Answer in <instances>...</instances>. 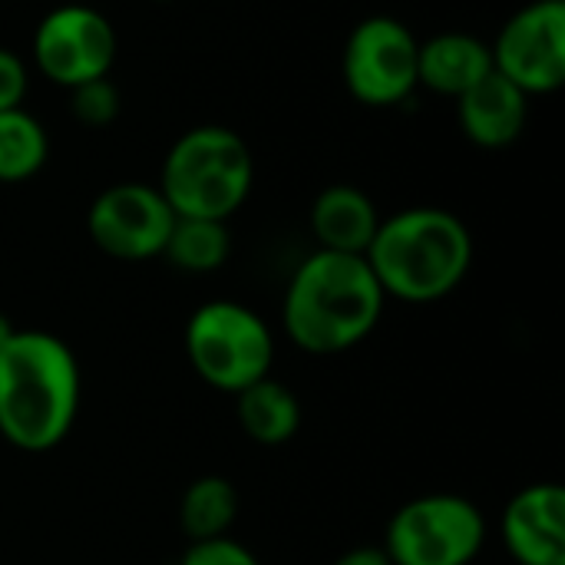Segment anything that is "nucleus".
<instances>
[{
  "label": "nucleus",
  "instance_id": "f257e3e1",
  "mask_svg": "<svg viewBox=\"0 0 565 565\" xmlns=\"http://www.w3.org/2000/svg\"><path fill=\"white\" fill-rule=\"evenodd\" d=\"M83 377L73 348L40 328H17L0 348V437L20 454L56 450L79 414Z\"/></svg>",
  "mask_w": 565,
  "mask_h": 565
},
{
  "label": "nucleus",
  "instance_id": "f03ea898",
  "mask_svg": "<svg viewBox=\"0 0 565 565\" xmlns=\"http://www.w3.org/2000/svg\"><path fill=\"white\" fill-rule=\"evenodd\" d=\"M384 305L387 295L364 255L318 248L288 278L281 328L305 354H344L374 334Z\"/></svg>",
  "mask_w": 565,
  "mask_h": 565
},
{
  "label": "nucleus",
  "instance_id": "7ed1b4c3",
  "mask_svg": "<svg viewBox=\"0 0 565 565\" xmlns=\"http://www.w3.org/2000/svg\"><path fill=\"white\" fill-rule=\"evenodd\" d=\"M364 262L381 291L404 305H434L454 295L473 265V235L440 205H411L381 218Z\"/></svg>",
  "mask_w": 565,
  "mask_h": 565
},
{
  "label": "nucleus",
  "instance_id": "20e7f679",
  "mask_svg": "<svg viewBox=\"0 0 565 565\" xmlns=\"http://www.w3.org/2000/svg\"><path fill=\"white\" fill-rule=\"evenodd\" d=\"M255 156L228 126H192L166 152L159 192L175 218L228 222L252 195Z\"/></svg>",
  "mask_w": 565,
  "mask_h": 565
},
{
  "label": "nucleus",
  "instance_id": "39448f33",
  "mask_svg": "<svg viewBox=\"0 0 565 565\" xmlns=\"http://www.w3.org/2000/svg\"><path fill=\"white\" fill-rule=\"evenodd\" d=\"M182 344L199 381L232 397L271 377L275 367V334L268 321L232 298L199 305L185 321Z\"/></svg>",
  "mask_w": 565,
  "mask_h": 565
},
{
  "label": "nucleus",
  "instance_id": "423d86ee",
  "mask_svg": "<svg viewBox=\"0 0 565 565\" xmlns=\"http://www.w3.org/2000/svg\"><path fill=\"white\" fill-rule=\"evenodd\" d=\"M487 543L480 507L460 493H424L407 500L387 523L391 565H470Z\"/></svg>",
  "mask_w": 565,
  "mask_h": 565
},
{
  "label": "nucleus",
  "instance_id": "0eeeda50",
  "mask_svg": "<svg viewBox=\"0 0 565 565\" xmlns=\"http://www.w3.org/2000/svg\"><path fill=\"white\" fill-rule=\"evenodd\" d=\"M417 46L414 30L387 13L364 17L344 40L341 76L348 93L374 109L397 106L417 89Z\"/></svg>",
  "mask_w": 565,
  "mask_h": 565
},
{
  "label": "nucleus",
  "instance_id": "6e6552de",
  "mask_svg": "<svg viewBox=\"0 0 565 565\" xmlns=\"http://www.w3.org/2000/svg\"><path fill=\"white\" fill-rule=\"evenodd\" d=\"M119 56V36L113 20L89 3L53 7L33 30V63L40 76L60 89L113 73Z\"/></svg>",
  "mask_w": 565,
  "mask_h": 565
},
{
  "label": "nucleus",
  "instance_id": "1a4fd4ad",
  "mask_svg": "<svg viewBox=\"0 0 565 565\" xmlns=\"http://www.w3.org/2000/svg\"><path fill=\"white\" fill-rule=\"evenodd\" d=\"M493 70L526 96H550L565 83V3L520 7L490 43Z\"/></svg>",
  "mask_w": 565,
  "mask_h": 565
},
{
  "label": "nucleus",
  "instance_id": "9d476101",
  "mask_svg": "<svg viewBox=\"0 0 565 565\" xmlns=\"http://www.w3.org/2000/svg\"><path fill=\"white\" fill-rule=\"evenodd\" d=\"M172 225L175 212L162 199L159 185L146 182H116L103 189L86 212L93 245L116 262L162 258Z\"/></svg>",
  "mask_w": 565,
  "mask_h": 565
},
{
  "label": "nucleus",
  "instance_id": "9b49d317",
  "mask_svg": "<svg viewBox=\"0 0 565 565\" xmlns=\"http://www.w3.org/2000/svg\"><path fill=\"white\" fill-rule=\"evenodd\" d=\"M503 550L516 565H565V490L559 483L523 487L500 516Z\"/></svg>",
  "mask_w": 565,
  "mask_h": 565
},
{
  "label": "nucleus",
  "instance_id": "f8f14e48",
  "mask_svg": "<svg viewBox=\"0 0 565 565\" xmlns=\"http://www.w3.org/2000/svg\"><path fill=\"white\" fill-rule=\"evenodd\" d=\"M457 119L463 136L480 149L513 146L530 119V96L503 79L497 70L457 99Z\"/></svg>",
  "mask_w": 565,
  "mask_h": 565
},
{
  "label": "nucleus",
  "instance_id": "ddd939ff",
  "mask_svg": "<svg viewBox=\"0 0 565 565\" xmlns=\"http://www.w3.org/2000/svg\"><path fill=\"white\" fill-rule=\"evenodd\" d=\"M490 73H493L490 43L473 33L447 30L417 46V86H427L437 96L460 99Z\"/></svg>",
  "mask_w": 565,
  "mask_h": 565
},
{
  "label": "nucleus",
  "instance_id": "4468645a",
  "mask_svg": "<svg viewBox=\"0 0 565 565\" xmlns=\"http://www.w3.org/2000/svg\"><path fill=\"white\" fill-rule=\"evenodd\" d=\"M377 225H381V212L374 199L348 182L321 189L311 205V235L324 252L364 255Z\"/></svg>",
  "mask_w": 565,
  "mask_h": 565
},
{
  "label": "nucleus",
  "instance_id": "2eb2a0df",
  "mask_svg": "<svg viewBox=\"0 0 565 565\" xmlns=\"http://www.w3.org/2000/svg\"><path fill=\"white\" fill-rule=\"evenodd\" d=\"M235 417L248 440L262 447H281L301 427V401L281 381L265 377L235 394Z\"/></svg>",
  "mask_w": 565,
  "mask_h": 565
},
{
  "label": "nucleus",
  "instance_id": "dca6fc26",
  "mask_svg": "<svg viewBox=\"0 0 565 565\" xmlns=\"http://www.w3.org/2000/svg\"><path fill=\"white\" fill-rule=\"evenodd\" d=\"M238 516V493L225 477H199L185 487L179 500V526L189 543L228 536Z\"/></svg>",
  "mask_w": 565,
  "mask_h": 565
},
{
  "label": "nucleus",
  "instance_id": "f3484780",
  "mask_svg": "<svg viewBox=\"0 0 565 565\" xmlns=\"http://www.w3.org/2000/svg\"><path fill=\"white\" fill-rule=\"evenodd\" d=\"M232 255V235L225 222L212 218H175L162 258L185 275L218 271Z\"/></svg>",
  "mask_w": 565,
  "mask_h": 565
},
{
  "label": "nucleus",
  "instance_id": "a211bd4d",
  "mask_svg": "<svg viewBox=\"0 0 565 565\" xmlns=\"http://www.w3.org/2000/svg\"><path fill=\"white\" fill-rule=\"evenodd\" d=\"M50 159V136L43 122L23 106L0 113V182L17 185L33 179Z\"/></svg>",
  "mask_w": 565,
  "mask_h": 565
},
{
  "label": "nucleus",
  "instance_id": "6ab92c4d",
  "mask_svg": "<svg viewBox=\"0 0 565 565\" xmlns=\"http://www.w3.org/2000/svg\"><path fill=\"white\" fill-rule=\"evenodd\" d=\"M70 109L76 116V122H83L89 129H103L119 116L122 96L113 86V79L103 76V79H93V83H83V86L70 89Z\"/></svg>",
  "mask_w": 565,
  "mask_h": 565
},
{
  "label": "nucleus",
  "instance_id": "aec40b11",
  "mask_svg": "<svg viewBox=\"0 0 565 565\" xmlns=\"http://www.w3.org/2000/svg\"><path fill=\"white\" fill-rule=\"evenodd\" d=\"M179 565H262L258 556L242 546L232 536H218V540H202V543H189V550L182 553Z\"/></svg>",
  "mask_w": 565,
  "mask_h": 565
},
{
  "label": "nucleus",
  "instance_id": "412c9836",
  "mask_svg": "<svg viewBox=\"0 0 565 565\" xmlns=\"http://www.w3.org/2000/svg\"><path fill=\"white\" fill-rule=\"evenodd\" d=\"M26 86H30L26 63H23L13 50L0 46V113H3V109L23 106Z\"/></svg>",
  "mask_w": 565,
  "mask_h": 565
},
{
  "label": "nucleus",
  "instance_id": "4be33fe9",
  "mask_svg": "<svg viewBox=\"0 0 565 565\" xmlns=\"http://www.w3.org/2000/svg\"><path fill=\"white\" fill-rule=\"evenodd\" d=\"M334 565H391V559L381 546H358V550H348Z\"/></svg>",
  "mask_w": 565,
  "mask_h": 565
},
{
  "label": "nucleus",
  "instance_id": "5701e85b",
  "mask_svg": "<svg viewBox=\"0 0 565 565\" xmlns=\"http://www.w3.org/2000/svg\"><path fill=\"white\" fill-rule=\"evenodd\" d=\"M13 331H17V324H13V321H10V318H7V315L0 311V348H3L7 341H10V334H13Z\"/></svg>",
  "mask_w": 565,
  "mask_h": 565
},
{
  "label": "nucleus",
  "instance_id": "b1692460",
  "mask_svg": "<svg viewBox=\"0 0 565 565\" xmlns=\"http://www.w3.org/2000/svg\"><path fill=\"white\" fill-rule=\"evenodd\" d=\"M149 3H172V0H149Z\"/></svg>",
  "mask_w": 565,
  "mask_h": 565
}]
</instances>
